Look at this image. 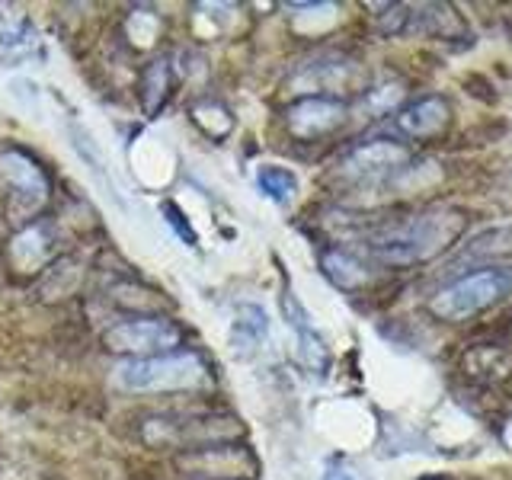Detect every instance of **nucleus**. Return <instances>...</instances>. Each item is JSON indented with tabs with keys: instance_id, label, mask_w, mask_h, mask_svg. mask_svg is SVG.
<instances>
[{
	"instance_id": "f257e3e1",
	"label": "nucleus",
	"mask_w": 512,
	"mask_h": 480,
	"mask_svg": "<svg viewBox=\"0 0 512 480\" xmlns=\"http://www.w3.org/2000/svg\"><path fill=\"white\" fill-rule=\"evenodd\" d=\"M464 218L455 212H432L416 215L413 221L400 224V228L381 234L372 240V256L388 266H410L432 260L458 237Z\"/></svg>"
},
{
	"instance_id": "f03ea898",
	"label": "nucleus",
	"mask_w": 512,
	"mask_h": 480,
	"mask_svg": "<svg viewBox=\"0 0 512 480\" xmlns=\"http://www.w3.org/2000/svg\"><path fill=\"white\" fill-rule=\"evenodd\" d=\"M208 381V365L199 352L192 349H173L160 356L128 359L116 368V384L122 391H189Z\"/></svg>"
},
{
	"instance_id": "7ed1b4c3",
	"label": "nucleus",
	"mask_w": 512,
	"mask_h": 480,
	"mask_svg": "<svg viewBox=\"0 0 512 480\" xmlns=\"http://www.w3.org/2000/svg\"><path fill=\"white\" fill-rule=\"evenodd\" d=\"M512 292V266H490L464 276L432 298V314L442 320H464L471 314H480L493 308L496 301Z\"/></svg>"
},
{
	"instance_id": "20e7f679",
	"label": "nucleus",
	"mask_w": 512,
	"mask_h": 480,
	"mask_svg": "<svg viewBox=\"0 0 512 480\" xmlns=\"http://www.w3.org/2000/svg\"><path fill=\"white\" fill-rule=\"evenodd\" d=\"M180 340H183L180 327L167 317H128L103 333V343L109 352H122V356H135V359L173 352V346Z\"/></svg>"
},
{
	"instance_id": "39448f33",
	"label": "nucleus",
	"mask_w": 512,
	"mask_h": 480,
	"mask_svg": "<svg viewBox=\"0 0 512 480\" xmlns=\"http://www.w3.org/2000/svg\"><path fill=\"white\" fill-rule=\"evenodd\" d=\"M349 116V109L336 96H304L295 106H288V132L295 138H320L340 128Z\"/></svg>"
},
{
	"instance_id": "423d86ee",
	"label": "nucleus",
	"mask_w": 512,
	"mask_h": 480,
	"mask_svg": "<svg viewBox=\"0 0 512 480\" xmlns=\"http://www.w3.org/2000/svg\"><path fill=\"white\" fill-rule=\"evenodd\" d=\"M0 176L16 192V202H23L29 208H39L48 196V180L42 167L23 151H7L0 157Z\"/></svg>"
},
{
	"instance_id": "0eeeda50",
	"label": "nucleus",
	"mask_w": 512,
	"mask_h": 480,
	"mask_svg": "<svg viewBox=\"0 0 512 480\" xmlns=\"http://www.w3.org/2000/svg\"><path fill=\"white\" fill-rule=\"evenodd\" d=\"M400 164H407V148H400L394 141H365L346 157V173L349 176H372V173L394 170Z\"/></svg>"
},
{
	"instance_id": "6e6552de",
	"label": "nucleus",
	"mask_w": 512,
	"mask_h": 480,
	"mask_svg": "<svg viewBox=\"0 0 512 480\" xmlns=\"http://www.w3.org/2000/svg\"><path fill=\"white\" fill-rule=\"evenodd\" d=\"M448 119H452V109H448V103L442 100V96H426V100L413 103L400 112L397 128L410 138H429V135L442 132V128L448 125Z\"/></svg>"
},
{
	"instance_id": "1a4fd4ad",
	"label": "nucleus",
	"mask_w": 512,
	"mask_h": 480,
	"mask_svg": "<svg viewBox=\"0 0 512 480\" xmlns=\"http://www.w3.org/2000/svg\"><path fill=\"white\" fill-rule=\"evenodd\" d=\"M285 314H288V324H292L295 336H298V352H301V362L311 368V372H324L327 368V346H324V336L314 330V324L304 314L301 304L285 295Z\"/></svg>"
},
{
	"instance_id": "9d476101",
	"label": "nucleus",
	"mask_w": 512,
	"mask_h": 480,
	"mask_svg": "<svg viewBox=\"0 0 512 480\" xmlns=\"http://www.w3.org/2000/svg\"><path fill=\"white\" fill-rule=\"evenodd\" d=\"M52 244H55L52 221H32L13 237L10 256H13V263L20 269H32V266H39V263L48 260V256H52Z\"/></svg>"
},
{
	"instance_id": "9b49d317",
	"label": "nucleus",
	"mask_w": 512,
	"mask_h": 480,
	"mask_svg": "<svg viewBox=\"0 0 512 480\" xmlns=\"http://www.w3.org/2000/svg\"><path fill=\"white\" fill-rule=\"evenodd\" d=\"M266 333H269V317L263 308H256V304H244V308L237 311L234 317V327H231V346L234 352H253V349H260L263 340H266Z\"/></svg>"
},
{
	"instance_id": "f8f14e48",
	"label": "nucleus",
	"mask_w": 512,
	"mask_h": 480,
	"mask_svg": "<svg viewBox=\"0 0 512 480\" xmlns=\"http://www.w3.org/2000/svg\"><path fill=\"white\" fill-rule=\"evenodd\" d=\"M256 186L266 199H272L276 205H288L295 196H298V176L288 170V167H279V164H266L256 173Z\"/></svg>"
},
{
	"instance_id": "ddd939ff",
	"label": "nucleus",
	"mask_w": 512,
	"mask_h": 480,
	"mask_svg": "<svg viewBox=\"0 0 512 480\" xmlns=\"http://www.w3.org/2000/svg\"><path fill=\"white\" fill-rule=\"evenodd\" d=\"M320 266H324L327 279L340 288H356L368 279L365 266L356 260V256H349L346 250H327L324 256H320Z\"/></svg>"
},
{
	"instance_id": "4468645a",
	"label": "nucleus",
	"mask_w": 512,
	"mask_h": 480,
	"mask_svg": "<svg viewBox=\"0 0 512 480\" xmlns=\"http://www.w3.org/2000/svg\"><path fill=\"white\" fill-rule=\"evenodd\" d=\"M36 45V29L20 10H4L0 7V48L7 52H23V48Z\"/></svg>"
},
{
	"instance_id": "2eb2a0df",
	"label": "nucleus",
	"mask_w": 512,
	"mask_h": 480,
	"mask_svg": "<svg viewBox=\"0 0 512 480\" xmlns=\"http://www.w3.org/2000/svg\"><path fill=\"white\" fill-rule=\"evenodd\" d=\"M74 148H77L80 157H84V164H87V170H90L93 180H100V183H103L106 196H112L116 202H122V199H119V192H116V183H112V176L103 170V157H100V151H96V144L90 141V135H87V132H80V128H74Z\"/></svg>"
},
{
	"instance_id": "dca6fc26",
	"label": "nucleus",
	"mask_w": 512,
	"mask_h": 480,
	"mask_svg": "<svg viewBox=\"0 0 512 480\" xmlns=\"http://www.w3.org/2000/svg\"><path fill=\"white\" fill-rule=\"evenodd\" d=\"M144 109L154 112L160 103H164V96L170 90V61H151V68L144 71Z\"/></svg>"
},
{
	"instance_id": "f3484780",
	"label": "nucleus",
	"mask_w": 512,
	"mask_h": 480,
	"mask_svg": "<svg viewBox=\"0 0 512 480\" xmlns=\"http://www.w3.org/2000/svg\"><path fill=\"white\" fill-rule=\"evenodd\" d=\"M407 90H404V84H384V87H378V90H372L365 96V109L368 112H388V109H394L397 103H400V96H404Z\"/></svg>"
},
{
	"instance_id": "a211bd4d",
	"label": "nucleus",
	"mask_w": 512,
	"mask_h": 480,
	"mask_svg": "<svg viewBox=\"0 0 512 480\" xmlns=\"http://www.w3.org/2000/svg\"><path fill=\"white\" fill-rule=\"evenodd\" d=\"M324 480H356V477H352V471H343V468H333Z\"/></svg>"
},
{
	"instance_id": "6ab92c4d",
	"label": "nucleus",
	"mask_w": 512,
	"mask_h": 480,
	"mask_svg": "<svg viewBox=\"0 0 512 480\" xmlns=\"http://www.w3.org/2000/svg\"><path fill=\"white\" fill-rule=\"evenodd\" d=\"M503 439H506V445H509V448H512V423H509V426H506V432H503Z\"/></svg>"
}]
</instances>
